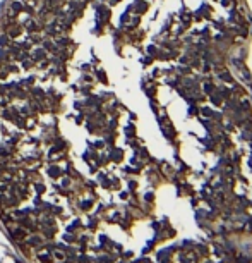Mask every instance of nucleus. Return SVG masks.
<instances>
[{
    "mask_svg": "<svg viewBox=\"0 0 252 263\" xmlns=\"http://www.w3.org/2000/svg\"><path fill=\"white\" fill-rule=\"evenodd\" d=\"M31 244H34V246H36V244H40V237H31Z\"/></svg>",
    "mask_w": 252,
    "mask_h": 263,
    "instance_id": "5",
    "label": "nucleus"
},
{
    "mask_svg": "<svg viewBox=\"0 0 252 263\" xmlns=\"http://www.w3.org/2000/svg\"><path fill=\"white\" fill-rule=\"evenodd\" d=\"M45 59V50H36L34 52V60H43Z\"/></svg>",
    "mask_w": 252,
    "mask_h": 263,
    "instance_id": "3",
    "label": "nucleus"
},
{
    "mask_svg": "<svg viewBox=\"0 0 252 263\" xmlns=\"http://www.w3.org/2000/svg\"><path fill=\"white\" fill-rule=\"evenodd\" d=\"M36 189H38V193H43V191H45V186H41V184H36Z\"/></svg>",
    "mask_w": 252,
    "mask_h": 263,
    "instance_id": "6",
    "label": "nucleus"
},
{
    "mask_svg": "<svg viewBox=\"0 0 252 263\" xmlns=\"http://www.w3.org/2000/svg\"><path fill=\"white\" fill-rule=\"evenodd\" d=\"M7 43H9V36L2 35L0 36V47H7Z\"/></svg>",
    "mask_w": 252,
    "mask_h": 263,
    "instance_id": "4",
    "label": "nucleus"
},
{
    "mask_svg": "<svg viewBox=\"0 0 252 263\" xmlns=\"http://www.w3.org/2000/svg\"><path fill=\"white\" fill-rule=\"evenodd\" d=\"M48 174H50L52 177H60V175H62V170L58 169V167H50Z\"/></svg>",
    "mask_w": 252,
    "mask_h": 263,
    "instance_id": "2",
    "label": "nucleus"
},
{
    "mask_svg": "<svg viewBox=\"0 0 252 263\" xmlns=\"http://www.w3.org/2000/svg\"><path fill=\"white\" fill-rule=\"evenodd\" d=\"M21 35V26H12V28L9 29V38H17Z\"/></svg>",
    "mask_w": 252,
    "mask_h": 263,
    "instance_id": "1",
    "label": "nucleus"
}]
</instances>
